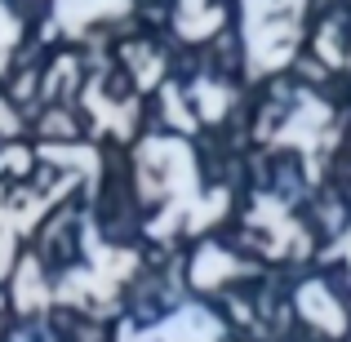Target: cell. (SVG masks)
<instances>
[{
    "label": "cell",
    "mask_w": 351,
    "mask_h": 342,
    "mask_svg": "<svg viewBox=\"0 0 351 342\" xmlns=\"http://www.w3.org/2000/svg\"><path fill=\"white\" fill-rule=\"evenodd\" d=\"M302 307H307V311H316V316H320V325H325V329H338V311L329 307V298H325L320 289H307Z\"/></svg>",
    "instance_id": "1"
}]
</instances>
